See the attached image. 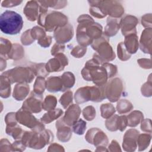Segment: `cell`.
<instances>
[{
    "label": "cell",
    "mask_w": 152,
    "mask_h": 152,
    "mask_svg": "<svg viewBox=\"0 0 152 152\" xmlns=\"http://www.w3.org/2000/svg\"><path fill=\"white\" fill-rule=\"evenodd\" d=\"M23 26L22 17L15 11L7 10L1 14L0 29L6 34L15 35L20 32Z\"/></svg>",
    "instance_id": "6da1fadb"
},
{
    "label": "cell",
    "mask_w": 152,
    "mask_h": 152,
    "mask_svg": "<svg viewBox=\"0 0 152 152\" xmlns=\"http://www.w3.org/2000/svg\"><path fill=\"white\" fill-rule=\"evenodd\" d=\"M105 98V94L102 89L97 87H85L79 88L75 94L77 103H83L88 100L100 102Z\"/></svg>",
    "instance_id": "7a4b0ae2"
},
{
    "label": "cell",
    "mask_w": 152,
    "mask_h": 152,
    "mask_svg": "<svg viewBox=\"0 0 152 152\" xmlns=\"http://www.w3.org/2000/svg\"><path fill=\"white\" fill-rule=\"evenodd\" d=\"M45 15V12L41 13L39 18V23L48 31H52L56 26H64L67 21V18L58 12H51L46 16Z\"/></svg>",
    "instance_id": "3957f363"
},
{
    "label": "cell",
    "mask_w": 152,
    "mask_h": 152,
    "mask_svg": "<svg viewBox=\"0 0 152 152\" xmlns=\"http://www.w3.org/2000/svg\"><path fill=\"white\" fill-rule=\"evenodd\" d=\"M7 76L11 84L15 82H31L34 76L30 68L16 67L2 73Z\"/></svg>",
    "instance_id": "277c9868"
},
{
    "label": "cell",
    "mask_w": 152,
    "mask_h": 152,
    "mask_svg": "<svg viewBox=\"0 0 152 152\" xmlns=\"http://www.w3.org/2000/svg\"><path fill=\"white\" fill-rule=\"evenodd\" d=\"M16 119L20 124L26 125L29 128H39V130H42V128H44V126L41 125L36 119V118L32 116L30 113L27 112L26 110L21 109L16 113Z\"/></svg>",
    "instance_id": "5b68a950"
},
{
    "label": "cell",
    "mask_w": 152,
    "mask_h": 152,
    "mask_svg": "<svg viewBox=\"0 0 152 152\" xmlns=\"http://www.w3.org/2000/svg\"><path fill=\"white\" fill-rule=\"evenodd\" d=\"M122 91V82L119 78L111 80L106 88V96L111 102H116L120 97Z\"/></svg>",
    "instance_id": "8992f818"
},
{
    "label": "cell",
    "mask_w": 152,
    "mask_h": 152,
    "mask_svg": "<svg viewBox=\"0 0 152 152\" xmlns=\"http://www.w3.org/2000/svg\"><path fill=\"white\" fill-rule=\"evenodd\" d=\"M92 47L94 49H99L98 51L100 53V58H98L100 61H110L115 58V53H113L111 46L104 41L102 43H93Z\"/></svg>",
    "instance_id": "52a82bcc"
},
{
    "label": "cell",
    "mask_w": 152,
    "mask_h": 152,
    "mask_svg": "<svg viewBox=\"0 0 152 152\" xmlns=\"http://www.w3.org/2000/svg\"><path fill=\"white\" fill-rule=\"evenodd\" d=\"M68 64V59L63 54H59L56 58L50 59L47 64L46 69L49 72L59 71Z\"/></svg>",
    "instance_id": "ba28073f"
},
{
    "label": "cell",
    "mask_w": 152,
    "mask_h": 152,
    "mask_svg": "<svg viewBox=\"0 0 152 152\" xmlns=\"http://www.w3.org/2000/svg\"><path fill=\"white\" fill-rule=\"evenodd\" d=\"M36 95V94L32 93L31 96L24 102L23 106V108L24 109L28 110L34 113L40 112L42 109L41 99L37 97Z\"/></svg>",
    "instance_id": "9c48e42d"
},
{
    "label": "cell",
    "mask_w": 152,
    "mask_h": 152,
    "mask_svg": "<svg viewBox=\"0 0 152 152\" xmlns=\"http://www.w3.org/2000/svg\"><path fill=\"white\" fill-rule=\"evenodd\" d=\"M55 39L60 43H64L69 41L73 36V30L72 26L68 25L61 30H56L54 34Z\"/></svg>",
    "instance_id": "30bf717a"
},
{
    "label": "cell",
    "mask_w": 152,
    "mask_h": 152,
    "mask_svg": "<svg viewBox=\"0 0 152 152\" xmlns=\"http://www.w3.org/2000/svg\"><path fill=\"white\" fill-rule=\"evenodd\" d=\"M80 113V109L78 106L74 104L71 106L66 112L65 115L63 119L69 125L74 124L78 118Z\"/></svg>",
    "instance_id": "8fae6325"
},
{
    "label": "cell",
    "mask_w": 152,
    "mask_h": 152,
    "mask_svg": "<svg viewBox=\"0 0 152 152\" xmlns=\"http://www.w3.org/2000/svg\"><path fill=\"white\" fill-rule=\"evenodd\" d=\"M38 4L36 1H29L24 8V12L28 20L34 21L37 15Z\"/></svg>",
    "instance_id": "7c38bea8"
},
{
    "label": "cell",
    "mask_w": 152,
    "mask_h": 152,
    "mask_svg": "<svg viewBox=\"0 0 152 152\" xmlns=\"http://www.w3.org/2000/svg\"><path fill=\"white\" fill-rule=\"evenodd\" d=\"M11 82L8 78L4 75L0 78V96L2 98H7L11 93Z\"/></svg>",
    "instance_id": "4fadbf2b"
},
{
    "label": "cell",
    "mask_w": 152,
    "mask_h": 152,
    "mask_svg": "<svg viewBox=\"0 0 152 152\" xmlns=\"http://www.w3.org/2000/svg\"><path fill=\"white\" fill-rule=\"evenodd\" d=\"M29 91V87L24 84H17L13 91V97L17 100H22L26 97Z\"/></svg>",
    "instance_id": "5bb4252c"
},
{
    "label": "cell",
    "mask_w": 152,
    "mask_h": 152,
    "mask_svg": "<svg viewBox=\"0 0 152 152\" xmlns=\"http://www.w3.org/2000/svg\"><path fill=\"white\" fill-rule=\"evenodd\" d=\"M12 45L10 40L1 37V46H0V55L1 58L8 59L10 52L12 49Z\"/></svg>",
    "instance_id": "9a60e30c"
},
{
    "label": "cell",
    "mask_w": 152,
    "mask_h": 152,
    "mask_svg": "<svg viewBox=\"0 0 152 152\" xmlns=\"http://www.w3.org/2000/svg\"><path fill=\"white\" fill-rule=\"evenodd\" d=\"M46 86L49 91H64L62 83L59 77H50L48 80Z\"/></svg>",
    "instance_id": "2e32d148"
},
{
    "label": "cell",
    "mask_w": 152,
    "mask_h": 152,
    "mask_svg": "<svg viewBox=\"0 0 152 152\" xmlns=\"http://www.w3.org/2000/svg\"><path fill=\"white\" fill-rule=\"evenodd\" d=\"M62 110H61L60 109H57L56 110L50 111L47 113H45L44 116L41 118V120L44 123L49 124V122L59 117L62 114Z\"/></svg>",
    "instance_id": "e0dca14e"
},
{
    "label": "cell",
    "mask_w": 152,
    "mask_h": 152,
    "mask_svg": "<svg viewBox=\"0 0 152 152\" xmlns=\"http://www.w3.org/2000/svg\"><path fill=\"white\" fill-rule=\"evenodd\" d=\"M107 26L105 30L106 34L109 36H113L115 34L119 27L116 23V21H114L113 20H111L109 18L107 20Z\"/></svg>",
    "instance_id": "ac0fdd59"
},
{
    "label": "cell",
    "mask_w": 152,
    "mask_h": 152,
    "mask_svg": "<svg viewBox=\"0 0 152 152\" xmlns=\"http://www.w3.org/2000/svg\"><path fill=\"white\" fill-rule=\"evenodd\" d=\"M62 129L58 128V137L59 140L62 141H68L71 135V129L67 127H62Z\"/></svg>",
    "instance_id": "d6986e66"
},
{
    "label": "cell",
    "mask_w": 152,
    "mask_h": 152,
    "mask_svg": "<svg viewBox=\"0 0 152 152\" xmlns=\"http://www.w3.org/2000/svg\"><path fill=\"white\" fill-rule=\"evenodd\" d=\"M136 37L133 36H129L125 39V43L127 46V49L130 53H135L137 50Z\"/></svg>",
    "instance_id": "ffe728a7"
},
{
    "label": "cell",
    "mask_w": 152,
    "mask_h": 152,
    "mask_svg": "<svg viewBox=\"0 0 152 152\" xmlns=\"http://www.w3.org/2000/svg\"><path fill=\"white\" fill-rule=\"evenodd\" d=\"M56 104V99L54 96H49L45 99V100L42 104V107L46 110H53Z\"/></svg>",
    "instance_id": "44dd1931"
},
{
    "label": "cell",
    "mask_w": 152,
    "mask_h": 152,
    "mask_svg": "<svg viewBox=\"0 0 152 152\" xmlns=\"http://www.w3.org/2000/svg\"><path fill=\"white\" fill-rule=\"evenodd\" d=\"M21 132H22V129L19 126H15V125L13 126H7V128H6L7 134L12 136L14 139L18 138L21 135Z\"/></svg>",
    "instance_id": "7402d4cb"
},
{
    "label": "cell",
    "mask_w": 152,
    "mask_h": 152,
    "mask_svg": "<svg viewBox=\"0 0 152 152\" xmlns=\"http://www.w3.org/2000/svg\"><path fill=\"white\" fill-rule=\"evenodd\" d=\"M62 78L65 84V89L66 88H70L73 86L74 84V77L73 74L71 72H65L62 76Z\"/></svg>",
    "instance_id": "603a6c76"
},
{
    "label": "cell",
    "mask_w": 152,
    "mask_h": 152,
    "mask_svg": "<svg viewBox=\"0 0 152 152\" xmlns=\"http://www.w3.org/2000/svg\"><path fill=\"white\" fill-rule=\"evenodd\" d=\"M101 111L102 116L103 118H107L115 113V110L111 104H104L101 106Z\"/></svg>",
    "instance_id": "cb8c5ba5"
},
{
    "label": "cell",
    "mask_w": 152,
    "mask_h": 152,
    "mask_svg": "<svg viewBox=\"0 0 152 152\" xmlns=\"http://www.w3.org/2000/svg\"><path fill=\"white\" fill-rule=\"evenodd\" d=\"M23 51L21 47L18 45V44H14L12 45L11 51L10 52V56H9V59H18L21 58V55L22 53H18V52Z\"/></svg>",
    "instance_id": "d4e9b609"
},
{
    "label": "cell",
    "mask_w": 152,
    "mask_h": 152,
    "mask_svg": "<svg viewBox=\"0 0 152 152\" xmlns=\"http://www.w3.org/2000/svg\"><path fill=\"white\" fill-rule=\"evenodd\" d=\"M131 108H132L131 104L129 102L125 100H121L117 105L118 111L120 113H126L129 111Z\"/></svg>",
    "instance_id": "484cf974"
},
{
    "label": "cell",
    "mask_w": 152,
    "mask_h": 152,
    "mask_svg": "<svg viewBox=\"0 0 152 152\" xmlns=\"http://www.w3.org/2000/svg\"><path fill=\"white\" fill-rule=\"evenodd\" d=\"M86 127V122H85L82 119H80L77 122H75L74 124L73 129L76 134L81 135L84 133Z\"/></svg>",
    "instance_id": "4316f807"
},
{
    "label": "cell",
    "mask_w": 152,
    "mask_h": 152,
    "mask_svg": "<svg viewBox=\"0 0 152 152\" xmlns=\"http://www.w3.org/2000/svg\"><path fill=\"white\" fill-rule=\"evenodd\" d=\"M45 87V81L43 78L39 77L37 78L34 84V91L37 94H41L44 91Z\"/></svg>",
    "instance_id": "83f0119b"
},
{
    "label": "cell",
    "mask_w": 152,
    "mask_h": 152,
    "mask_svg": "<svg viewBox=\"0 0 152 152\" xmlns=\"http://www.w3.org/2000/svg\"><path fill=\"white\" fill-rule=\"evenodd\" d=\"M72 92L68 91L61 97L60 102L64 108H66L71 103H72Z\"/></svg>",
    "instance_id": "f1b7e54d"
},
{
    "label": "cell",
    "mask_w": 152,
    "mask_h": 152,
    "mask_svg": "<svg viewBox=\"0 0 152 152\" xmlns=\"http://www.w3.org/2000/svg\"><path fill=\"white\" fill-rule=\"evenodd\" d=\"M83 115L84 118L88 120H92L95 117L96 115V111L93 106H88L84 108L83 110Z\"/></svg>",
    "instance_id": "f546056e"
},
{
    "label": "cell",
    "mask_w": 152,
    "mask_h": 152,
    "mask_svg": "<svg viewBox=\"0 0 152 152\" xmlns=\"http://www.w3.org/2000/svg\"><path fill=\"white\" fill-rule=\"evenodd\" d=\"M16 116L15 113L13 112H10L7 114L5 118V122L7 126H13L16 125Z\"/></svg>",
    "instance_id": "4dcf8cb0"
},
{
    "label": "cell",
    "mask_w": 152,
    "mask_h": 152,
    "mask_svg": "<svg viewBox=\"0 0 152 152\" xmlns=\"http://www.w3.org/2000/svg\"><path fill=\"white\" fill-rule=\"evenodd\" d=\"M12 145L10 144V142L7 139L2 138L0 141V151H11Z\"/></svg>",
    "instance_id": "1f68e13d"
},
{
    "label": "cell",
    "mask_w": 152,
    "mask_h": 152,
    "mask_svg": "<svg viewBox=\"0 0 152 152\" xmlns=\"http://www.w3.org/2000/svg\"><path fill=\"white\" fill-rule=\"evenodd\" d=\"M86 51V48L85 47H81V46H77L75 48L73 49V50L71 52V54L77 57V58H80L83 56Z\"/></svg>",
    "instance_id": "d6a6232c"
},
{
    "label": "cell",
    "mask_w": 152,
    "mask_h": 152,
    "mask_svg": "<svg viewBox=\"0 0 152 152\" xmlns=\"http://www.w3.org/2000/svg\"><path fill=\"white\" fill-rule=\"evenodd\" d=\"M22 1H11V0H8V1H3L1 3V6L2 7H6V8H10L14 6H17L21 4Z\"/></svg>",
    "instance_id": "836d02e7"
},
{
    "label": "cell",
    "mask_w": 152,
    "mask_h": 152,
    "mask_svg": "<svg viewBox=\"0 0 152 152\" xmlns=\"http://www.w3.org/2000/svg\"><path fill=\"white\" fill-rule=\"evenodd\" d=\"M51 42V37L47 36L45 38H43V39H39L38 41V43L43 47H47L49 46Z\"/></svg>",
    "instance_id": "e575fe53"
},
{
    "label": "cell",
    "mask_w": 152,
    "mask_h": 152,
    "mask_svg": "<svg viewBox=\"0 0 152 152\" xmlns=\"http://www.w3.org/2000/svg\"><path fill=\"white\" fill-rule=\"evenodd\" d=\"M7 63L5 61V59L1 58V64H0V67H1V71H2L5 68H6Z\"/></svg>",
    "instance_id": "d590c367"
}]
</instances>
